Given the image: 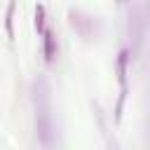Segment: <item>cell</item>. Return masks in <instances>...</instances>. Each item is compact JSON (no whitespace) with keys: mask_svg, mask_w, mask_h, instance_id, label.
Masks as SVG:
<instances>
[{"mask_svg":"<svg viewBox=\"0 0 150 150\" xmlns=\"http://www.w3.org/2000/svg\"><path fill=\"white\" fill-rule=\"evenodd\" d=\"M42 54H45V61L47 63H54L56 54H59V45H56V35L52 28H45L42 33Z\"/></svg>","mask_w":150,"mask_h":150,"instance_id":"obj_4","label":"cell"},{"mask_svg":"<svg viewBox=\"0 0 150 150\" xmlns=\"http://www.w3.org/2000/svg\"><path fill=\"white\" fill-rule=\"evenodd\" d=\"M68 21L82 38H94L96 35V19L94 16H89V14L80 12V9H70L68 12Z\"/></svg>","mask_w":150,"mask_h":150,"instance_id":"obj_3","label":"cell"},{"mask_svg":"<svg viewBox=\"0 0 150 150\" xmlns=\"http://www.w3.org/2000/svg\"><path fill=\"white\" fill-rule=\"evenodd\" d=\"M127 70H129V49H122V52L117 54V61H115L117 87H120L117 103H115V122L122 120V110H124V101H127V91H129V84H127Z\"/></svg>","mask_w":150,"mask_h":150,"instance_id":"obj_2","label":"cell"},{"mask_svg":"<svg viewBox=\"0 0 150 150\" xmlns=\"http://www.w3.org/2000/svg\"><path fill=\"white\" fill-rule=\"evenodd\" d=\"M14 7H16V2L14 0H9L7 2V9H5V30H7V38L12 40L14 38Z\"/></svg>","mask_w":150,"mask_h":150,"instance_id":"obj_5","label":"cell"},{"mask_svg":"<svg viewBox=\"0 0 150 150\" xmlns=\"http://www.w3.org/2000/svg\"><path fill=\"white\" fill-rule=\"evenodd\" d=\"M33 101H35V131L38 138L45 148H49L54 143V122H52V103H49V84L45 77H40L35 82V91H33Z\"/></svg>","mask_w":150,"mask_h":150,"instance_id":"obj_1","label":"cell"},{"mask_svg":"<svg viewBox=\"0 0 150 150\" xmlns=\"http://www.w3.org/2000/svg\"><path fill=\"white\" fill-rule=\"evenodd\" d=\"M45 28H47V16H45V7L42 5H38L35 7V30L42 35L45 33Z\"/></svg>","mask_w":150,"mask_h":150,"instance_id":"obj_6","label":"cell"},{"mask_svg":"<svg viewBox=\"0 0 150 150\" xmlns=\"http://www.w3.org/2000/svg\"><path fill=\"white\" fill-rule=\"evenodd\" d=\"M117 2H127V0H117Z\"/></svg>","mask_w":150,"mask_h":150,"instance_id":"obj_7","label":"cell"}]
</instances>
